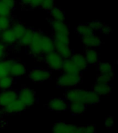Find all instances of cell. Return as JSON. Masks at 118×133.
I'll use <instances>...</instances> for the list:
<instances>
[{
    "label": "cell",
    "instance_id": "1",
    "mask_svg": "<svg viewBox=\"0 0 118 133\" xmlns=\"http://www.w3.org/2000/svg\"><path fill=\"white\" fill-rule=\"evenodd\" d=\"M29 51L32 56L38 57L54 51L53 39L39 31H34L31 43L28 46Z\"/></svg>",
    "mask_w": 118,
    "mask_h": 133
},
{
    "label": "cell",
    "instance_id": "2",
    "mask_svg": "<svg viewBox=\"0 0 118 133\" xmlns=\"http://www.w3.org/2000/svg\"><path fill=\"white\" fill-rule=\"evenodd\" d=\"M65 98L70 102H79L85 105H96L100 101V96L93 91L81 89H70L65 93Z\"/></svg>",
    "mask_w": 118,
    "mask_h": 133
},
{
    "label": "cell",
    "instance_id": "3",
    "mask_svg": "<svg viewBox=\"0 0 118 133\" xmlns=\"http://www.w3.org/2000/svg\"><path fill=\"white\" fill-rule=\"evenodd\" d=\"M51 26L53 32V41L70 43L69 41V28L64 22L52 21Z\"/></svg>",
    "mask_w": 118,
    "mask_h": 133
},
{
    "label": "cell",
    "instance_id": "4",
    "mask_svg": "<svg viewBox=\"0 0 118 133\" xmlns=\"http://www.w3.org/2000/svg\"><path fill=\"white\" fill-rule=\"evenodd\" d=\"M80 74H68L63 73L59 76L57 83L58 86L63 88H72L79 84L81 81Z\"/></svg>",
    "mask_w": 118,
    "mask_h": 133
},
{
    "label": "cell",
    "instance_id": "5",
    "mask_svg": "<svg viewBox=\"0 0 118 133\" xmlns=\"http://www.w3.org/2000/svg\"><path fill=\"white\" fill-rule=\"evenodd\" d=\"M64 59L55 51L44 56V62L48 67L53 71L62 70Z\"/></svg>",
    "mask_w": 118,
    "mask_h": 133
},
{
    "label": "cell",
    "instance_id": "6",
    "mask_svg": "<svg viewBox=\"0 0 118 133\" xmlns=\"http://www.w3.org/2000/svg\"><path fill=\"white\" fill-rule=\"evenodd\" d=\"M17 99L24 104V105L30 107L33 105L36 101V95L33 90L28 87H23L17 93Z\"/></svg>",
    "mask_w": 118,
    "mask_h": 133
},
{
    "label": "cell",
    "instance_id": "7",
    "mask_svg": "<svg viewBox=\"0 0 118 133\" xmlns=\"http://www.w3.org/2000/svg\"><path fill=\"white\" fill-rule=\"evenodd\" d=\"M28 77L34 83H43L50 78L51 73L44 69H34L29 73Z\"/></svg>",
    "mask_w": 118,
    "mask_h": 133
},
{
    "label": "cell",
    "instance_id": "8",
    "mask_svg": "<svg viewBox=\"0 0 118 133\" xmlns=\"http://www.w3.org/2000/svg\"><path fill=\"white\" fill-rule=\"evenodd\" d=\"M17 99V92L12 89H6L0 92V107L5 108Z\"/></svg>",
    "mask_w": 118,
    "mask_h": 133
},
{
    "label": "cell",
    "instance_id": "9",
    "mask_svg": "<svg viewBox=\"0 0 118 133\" xmlns=\"http://www.w3.org/2000/svg\"><path fill=\"white\" fill-rule=\"evenodd\" d=\"M54 51L60 54L64 60L70 58L72 56V50L70 47V43H64L54 42Z\"/></svg>",
    "mask_w": 118,
    "mask_h": 133
},
{
    "label": "cell",
    "instance_id": "10",
    "mask_svg": "<svg viewBox=\"0 0 118 133\" xmlns=\"http://www.w3.org/2000/svg\"><path fill=\"white\" fill-rule=\"evenodd\" d=\"M48 107L50 110L57 112L66 111L68 109V105L66 100L61 98H53L49 101Z\"/></svg>",
    "mask_w": 118,
    "mask_h": 133
},
{
    "label": "cell",
    "instance_id": "11",
    "mask_svg": "<svg viewBox=\"0 0 118 133\" xmlns=\"http://www.w3.org/2000/svg\"><path fill=\"white\" fill-rule=\"evenodd\" d=\"M82 42L83 44L89 49H95L101 44V39L99 35L95 33L82 37Z\"/></svg>",
    "mask_w": 118,
    "mask_h": 133
},
{
    "label": "cell",
    "instance_id": "12",
    "mask_svg": "<svg viewBox=\"0 0 118 133\" xmlns=\"http://www.w3.org/2000/svg\"><path fill=\"white\" fill-rule=\"evenodd\" d=\"M26 68L23 63L19 61H11L10 70H9V76L15 78L21 77L26 74Z\"/></svg>",
    "mask_w": 118,
    "mask_h": 133
},
{
    "label": "cell",
    "instance_id": "13",
    "mask_svg": "<svg viewBox=\"0 0 118 133\" xmlns=\"http://www.w3.org/2000/svg\"><path fill=\"white\" fill-rule=\"evenodd\" d=\"M76 128L75 125L60 121L54 125L52 131L53 133H73Z\"/></svg>",
    "mask_w": 118,
    "mask_h": 133
},
{
    "label": "cell",
    "instance_id": "14",
    "mask_svg": "<svg viewBox=\"0 0 118 133\" xmlns=\"http://www.w3.org/2000/svg\"><path fill=\"white\" fill-rule=\"evenodd\" d=\"M0 39L2 43L4 44L6 46L13 44L18 41V39H17L16 36L14 35V33L12 32V29L10 28L2 31L0 33Z\"/></svg>",
    "mask_w": 118,
    "mask_h": 133
},
{
    "label": "cell",
    "instance_id": "15",
    "mask_svg": "<svg viewBox=\"0 0 118 133\" xmlns=\"http://www.w3.org/2000/svg\"><path fill=\"white\" fill-rule=\"evenodd\" d=\"M99 96H107L111 93L112 87L109 83H96L93 86V90Z\"/></svg>",
    "mask_w": 118,
    "mask_h": 133
},
{
    "label": "cell",
    "instance_id": "16",
    "mask_svg": "<svg viewBox=\"0 0 118 133\" xmlns=\"http://www.w3.org/2000/svg\"><path fill=\"white\" fill-rule=\"evenodd\" d=\"M70 59L72 60V62L75 64V65L77 66L79 71L84 70L86 69L88 64H87L86 59L84 58V56L81 54H72V56L70 58Z\"/></svg>",
    "mask_w": 118,
    "mask_h": 133
},
{
    "label": "cell",
    "instance_id": "17",
    "mask_svg": "<svg viewBox=\"0 0 118 133\" xmlns=\"http://www.w3.org/2000/svg\"><path fill=\"white\" fill-rule=\"evenodd\" d=\"M25 108L26 107L24 105V104L18 99H17L9 104L8 105L4 108V111L8 114H15V113L21 112L24 110Z\"/></svg>",
    "mask_w": 118,
    "mask_h": 133
},
{
    "label": "cell",
    "instance_id": "18",
    "mask_svg": "<svg viewBox=\"0 0 118 133\" xmlns=\"http://www.w3.org/2000/svg\"><path fill=\"white\" fill-rule=\"evenodd\" d=\"M84 56L87 64L90 65L97 64L99 61V54L94 49H88Z\"/></svg>",
    "mask_w": 118,
    "mask_h": 133
},
{
    "label": "cell",
    "instance_id": "19",
    "mask_svg": "<svg viewBox=\"0 0 118 133\" xmlns=\"http://www.w3.org/2000/svg\"><path fill=\"white\" fill-rule=\"evenodd\" d=\"M34 31H33V29H26L24 35L17 41L19 44L22 46H28L32 42V39H33Z\"/></svg>",
    "mask_w": 118,
    "mask_h": 133
},
{
    "label": "cell",
    "instance_id": "20",
    "mask_svg": "<svg viewBox=\"0 0 118 133\" xmlns=\"http://www.w3.org/2000/svg\"><path fill=\"white\" fill-rule=\"evenodd\" d=\"M62 70L64 73L68 74H80V71L78 70V69L77 68V66L75 65L70 58L64 60Z\"/></svg>",
    "mask_w": 118,
    "mask_h": 133
},
{
    "label": "cell",
    "instance_id": "21",
    "mask_svg": "<svg viewBox=\"0 0 118 133\" xmlns=\"http://www.w3.org/2000/svg\"><path fill=\"white\" fill-rule=\"evenodd\" d=\"M68 108H69V110L72 114L79 115L86 111V105L79 102H70Z\"/></svg>",
    "mask_w": 118,
    "mask_h": 133
},
{
    "label": "cell",
    "instance_id": "22",
    "mask_svg": "<svg viewBox=\"0 0 118 133\" xmlns=\"http://www.w3.org/2000/svg\"><path fill=\"white\" fill-rule=\"evenodd\" d=\"M50 15L52 18V21L55 22H64L65 19V15L62 9L58 7L55 6L51 10H50Z\"/></svg>",
    "mask_w": 118,
    "mask_h": 133
},
{
    "label": "cell",
    "instance_id": "23",
    "mask_svg": "<svg viewBox=\"0 0 118 133\" xmlns=\"http://www.w3.org/2000/svg\"><path fill=\"white\" fill-rule=\"evenodd\" d=\"M10 28L12 29V32L14 33V35L16 36L17 39L18 40L21 37V36L24 35V33H25V31L26 30V28L24 25L19 22L14 23Z\"/></svg>",
    "mask_w": 118,
    "mask_h": 133
},
{
    "label": "cell",
    "instance_id": "24",
    "mask_svg": "<svg viewBox=\"0 0 118 133\" xmlns=\"http://www.w3.org/2000/svg\"><path fill=\"white\" fill-rule=\"evenodd\" d=\"M11 60H3L0 61V78L9 76Z\"/></svg>",
    "mask_w": 118,
    "mask_h": 133
},
{
    "label": "cell",
    "instance_id": "25",
    "mask_svg": "<svg viewBox=\"0 0 118 133\" xmlns=\"http://www.w3.org/2000/svg\"><path fill=\"white\" fill-rule=\"evenodd\" d=\"M14 83V79L10 76H7L0 78V89L2 90L9 89Z\"/></svg>",
    "mask_w": 118,
    "mask_h": 133
},
{
    "label": "cell",
    "instance_id": "26",
    "mask_svg": "<svg viewBox=\"0 0 118 133\" xmlns=\"http://www.w3.org/2000/svg\"><path fill=\"white\" fill-rule=\"evenodd\" d=\"M76 31L77 33H78L79 35H81L82 37H84L86 35H91L92 33H94V32L90 28L89 24H79L77 26Z\"/></svg>",
    "mask_w": 118,
    "mask_h": 133
},
{
    "label": "cell",
    "instance_id": "27",
    "mask_svg": "<svg viewBox=\"0 0 118 133\" xmlns=\"http://www.w3.org/2000/svg\"><path fill=\"white\" fill-rule=\"evenodd\" d=\"M98 71L100 74L113 73V66L109 62H100L98 64Z\"/></svg>",
    "mask_w": 118,
    "mask_h": 133
},
{
    "label": "cell",
    "instance_id": "28",
    "mask_svg": "<svg viewBox=\"0 0 118 133\" xmlns=\"http://www.w3.org/2000/svg\"><path fill=\"white\" fill-rule=\"evenodd\" d=\"M12 9L9 8L8 6L0 0V17H10L12 13Z\"/></svg>",
    "mask_w": 118,
    "mask_h": 133
},
{
    "label": "cell",
    "instance_id": "29",
    "mask_svg": "<svg viewBox=\"0 0 118 133\" xmlns=\"http://www.w3.org/2000/svg\"><path fill=\"white\" fill-rule=\"evenodd\" d=\"M11 26V20L10 17H0V33L2 31L9 29Z\"/></svg>",
    "mask_w": 118,
    "mask_h": 133
},
{
    "label": "cell",
    "instance_id": "30",
    "mask_svg": "<svg viewBox=\"0 0 118 133\" xmlns=\"http://www.w3.org/2000/svg\"><path fill=\"white\" fill-rule=\"evenodd\" d=\"M113 78V73L111 74H100L97 78V83H109Z\"/></svg>",
    "mask_w": 118,
    "mask_h": 133
},
{
    "label": "cell",
    "instance_id": "31",
    "mask_svg": "<svg viewBox=\"0 0 118 133\" xmlns=\"http://www.w3.org/2000/svg\"><path fill=\"white\" fill-rule=\"evenodd\" d=\"M42 0H21V4L25 6L30 8H38L40 7Z\"/></svg>",
    "mask_w": 118,
    "mask_h": 133
},
{
    "label": "cell",
    "instance_id": "32",
    "mask_svg": "<svg viewBox=\"0 0 118 133\" xmlns=\"http://www.w3.org/2000/svg\"><path fill=\"white\" fill-rule=\"evenodd\" d=\"M55 0H42L40 7L43 8V10L50 11L52 8L55 7Z\"/></svg>",
    "mask_w": 118,
    "mask_h": 133
},
{
    "label": "cell",
    "instance_id": "33",
    "mask_svg": "<svg viewBox=\"0 0 118 133\" xmlns=\"http://www.w3.org/2000/svg\"><path fill=\"white\" fill-rule=\"evenodd\" d=\"M102 25H103V24L99 20H93L89 24V26H90V28L92 29V31H93V32L97 31H100V29H101Z\"/></svg>",
    "mask_w": 118,
    "mask_h": 133
},
{
    "label": "cell",
    "instance_id": "34",
    "mask_svg": "<svg viewBox=\"0 0 118 133\" xmlns=\"http://www.w3.org/2000/svg\"><path fill=\"white\" fill-rule=\"evenodd\" d=\"M104 124H105V126L106 128L110 129V128H113L114 125L113 118L110 116H107V117L105 118Z\"/></svg>",
    "mask_w": 118,
    "mask_h": 133
},
{
    "label": "cell",
    "instance_id": "35",
    "mask_svg": "<svg viewBox=\"0 0 118 133\" xmlns=\"http://www.w3.org/2000/svg\"><path fill=\"white\" fill-rule=\"evenodd\" d=\"M84 133H95V127L93 125H87L86 126H83Z\"/></svg>",
    "mask_w": 118,
    "mask_h": 133
},
{
    "label": "cell",
    "instance_id": "36",
    "mask_svg": "<svg viewBox=\"0 0 118 133\" xmlns=\"http://www.w3.org/2000/svg\"><path fill=\"white\" fill-rule=\"evenodd\" d=\"M99 31H100L103 35H109L110 33H111L112 29L109 26H108V25L103 24Z\"/></svg>",
    "mask_w": 118,
    "mask_h": 133
},
{
    "label": "cell",
    "instance_id": "37",
    "mask_svg": "<svg viewBox=\"0 0 118 133\" xmlns=\"http://www.w3.org/2000/svg\"><path fill=\"white\" fill-rule=\"evenodd\" d=\"M1 1L11 9H13L14 6H16V0H1Z\"/></svg>",
    "mask_w": 118,
    "mask_h": 133
},
{
    "label": "cell",
    "instance_id": "38",
    "mask_svg": "<svg viewBox=\"0 0 118 133\" xmlns=\"http://www.w3.org/2000/svg\"><path fill=\"white\" fill-rule=\"evenodd\" d=\"M6 46L3 44L2 42H0V60L4 58L6 54Z\"/></svg>",
    "mask_w": 118,
    "mask_h": 133
},
{
    "label": "cell",
    "instance_id": "39",
    "mask_svg": "<svg viewBox=\"0 0 118 133\" xmlns=\"http://www.w3.org/2000/svg\"><path fill=\"white\" fill-rule=\"evenodd\" d=\"M73 133H84V131H83V126L77 127L76 129L75 130L74 132Z\"/></svg>",
    "mask_w": 118,
    "mask_h": 133
}]
</instances>
